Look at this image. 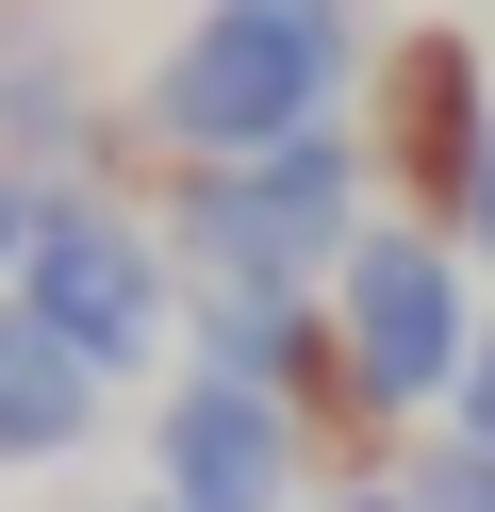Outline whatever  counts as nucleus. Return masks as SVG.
Instances as JSON below:
<instances>
[{"label": "nucleus", "mask_w": 495, "mask_h": 512, "mask_svg": "<svg viewBox=\"0 0 495 512\" xmlns=\"http://www.w3.org/2000/svg\"><path fill=\"white\" fill-rule=\"evenodd\" d=\"M330 83H347V0H198V34L149 67V116L198 166H231V149L314 133Z\"/></svg>", "instance_id": "f257e3e1"}, {"label": "nucleus", "mask_w": 495, "mask_h": 512, "mask_svg": "<svg viewBox=\"0 0 495 512\" xmlns=\"http://www.w3.org/2000/svg\"><path fill=\"white\" fill-rule=\"evenodd\" d=\"M347 248H363V149L330 133V116L182 182V265H198V281L297 298V281H347Z\"/></svg>", "instance_id": "f03ea898"}, {"label": "nucleus", "mask_w": 495, "mask_h": 512, "mask_svg": "<svg viewBox=\"0 0 495 512\" xmlns=\"http://www.w3.org/2000/svg\"><path fill=\"white\" fill-rule=\"evenodd\" d=\"M330 331H347L363 413H446L462 364H479V314H462V265L429 232H363L347 281H330Z\"/></svg>", "instance_id": "7ed1b4c3"}, {"label": "nucleus", "mask_w": 495, "mask_h": 512, "mask_svg": "<svg viewBox=\"0 0 495 512\" xmlns=\"http://www.w3.org/2000/svg\"><path fill=\"white\" fill-rule=\"evenodd\" d=\"M17 298L50 314V331L83 347L99 380H116V364H149V331L182 314V281H165V248L132 232V215H99V199H66V182H50V215H33V265H17Z\"/></svg>", "instance_id": "20e7f679"}, {"label": "nucleus", "mask_w": 495, "mask_h": 512, "mask_svg": "<svg viewBox=\"0 0 495 512\" xmlns=\"http://www.w3.org/2000/svg\"><path fill=\"white\" fill-rule=\"evenodd\" d=\"M149 463H165V496H182V512H281V479H297V413L198 364L182 397L149 413Z\"/></svg>", "instance_id": "39448f33"}, {"label": "nucleus", "mask_w": 495, "mask_h": 512, "mask_svg": "<svg viewBox=\"0 0 495 512\" xmlns=\"http://www.w3.org/2000/svg\"><path fill=\"white\" fill-rule=\"evenodd\" d=\"M479 149H495V116H479L462 34H396V50H380V166H413V199H446V215H462Z\"/></svg>", "instance_id": "423d86ee"}, {"label": "nucleus", "mask_w": 495, "mask_h": 512, "mask_svg": "<svg viewBox=\"0 0 495 512\" xmlns=\"http://www.w3.org/2000/svg\"><path fill=\"white\" fill-rule=\"evenodd\" d=\"M182 314H198V364H215V380H248V397H281V413H314V397H363V380H347V347H330V331H314L297 298L198 281Z\"/></svg>", "instance_id": "0eeeda50"}, {"label": "nucleus", "mask_w": 495, "mask_h": 512, "mask_svg": "<svg viewBox=\"0 0 495 512\" xmlns=\"http://www.w3.org/2000/svg\"><path fill=\"white\" fill-rule=\"evenodd\" d=\"M83 430H99V364L33 298H0V463H66Z\"/></svg>", "instance_id": "6e6552de"}, {"label": "nucleus", "mask_w": 495, "mask_h": 512, "mask_svg": "<svg viewBox=\"0 0 495 512\" xmlns=\"http://www.w3.org/2000/svg\"><path fill=\"white\" fill-rule=\"evenodd\" d=\"M0 133L17 149H83V67H66L50 0H0Z\"/></svg>", "instance_id": "1a4fd4ad"}, {"label": "nucleus", "mask_w": 495, "mask_h": 512, "mask_svg": "<svg viewBox=\"0 0 495 512\" xmlns=\"http://www.w3.org/2000/svg\"><path fill=\"white\" fill-rule=\"evenodd\" d=\"M413 512H495V446H429V463H413Z\"/></svg>", "instance_id": "9d476101"}, {"label": "nucleus", "mask_w": 495, "mask_h": 512, "mask_svg": "<svg viewBox=\"0 0 495 512\" xmlns=\"http://www.w3.org/2000/svg\"><path fill=\"white\" fill-rule=\"evenodd\" d=\"M446 430H462V446H495V331H479V364H462V397H446Z\"/></svg>", "instance_id": "9b49d317"}, {"label": "nucleus", "mask_w": 495, "mask_h": 512, "mask_svg": "<svg viewBox=\"0 0 495 512\" xmlns=\"http://www.w3.org/2000/svg\"><path fill=\"white\" fill-rule=\"evenodd\" d=\"M33 215H50V182H17V166H0V265H33Z\"/></svg>", "instance_id": "f8f14e48"}, {"label": "nucleus", "mask_w": 495, "mask_h": 512, "mask_svg": "<svg viewBox=\"0 0 495 512\" xmlns=\"http://www.w3.org/2000/svg\"><path fill=\"white\" fill-rule=\"evenodd\" d=\"M446 232L479 248V265H495V149H479V182H462V215H446Z\"/></svg>", "instance_id": "ddd939ff"}, {"label": "nucleus", "mask_w": 495, "mask_h": 512, "mask_svg": "<svg viewBox=\"0 0 495 512\" xmlns=\"http://www.w3.org/2000/svg\"><path fill=\"white\" fill-rule=\"evenodd\" d=\"M347 512H413V496H347Z\"/></svg>", "instance_id": "4468645a"}, {"label": "nucleus", "mask_w": 495, "mask_h": 512, "mask_svg": "<svg viewBox=\"0 0 495 512\" xmlns=\"http://www.w3.org/2000/svg\"><path fill=\"white\" fill-rule=\"evenodd\" d=\"M132 512H182V496H132Z\"/></svg>", "instance_id": "2eb2a0df"}]
</instances>
